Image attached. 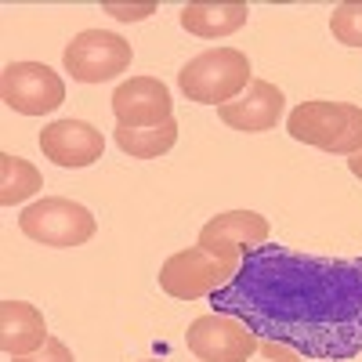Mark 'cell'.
Instances as JSON below:
<instances>
[{
    "instance_id": "1",
    "label": "cell",
    "mask_w": 362,
    "mask_h": 362,
    "mask_svg": "<svg viewBox=\"0 0 362 362\" xmlns=\"http://www.w3.org/2000/svg\"><path fill=\"white\" fill-rule=\"evenodd\" d=\"M210 305L257 337L305 358L344 362L362 351V257H315L279 243L250 250Z\"/></svg>"
},
{
    "instance_id": "2",
    "label": "cell",
    "mask_w": 362,
    "mask_h": 362,
    "mask_svg": "<svg viewBox=\"0 0 362 362\" xmlns=\"http://www.w3.org/2000/svg\"><path fill=\"white\" fill-rule=\"evenodd\" d=\"M286 134L300 145H315L334 156L362 153V105L312 98L286 116Z\"/></svg>"
},
{
    "instance_id": "3",
    "label": "cell",
    "mask_w": 362,
    "mask_h": 362,
    "mask_svg": "<svg viewBox=\"0 0 362 362\" xmlns=\"http://www.w3.org/2000/svg\"><path fill=\"white\" fill-rule=\"evenodd\" d=\"M250 58L239 47H210L196 58H189L177 73V87L185 90L189 102L199 105H228L254 83L250 80Z\"/></svg>"
},
{
    "instance_id": "4",
    "label": "cell",
    "mask_w": 362,
    "mask_h": 362,
    "mask_svg": "<svg viewBox=\"0 0 362 362\" xmlns=\"http://www.w3.org/2000/svg\"><path fill=\"white\" fill-rule=\"evenodd\" d=\"M18 228L22 235H29L33 243L40 247H58V250H69V247H83L95 239L98 221L95 214L66 196H44L37 203H29L22 214H18Z\"/></svg>"
},
{
    "instance_id": "5",
    "label": "cell",
    "mask_w": 362,
    "mask_h": 362,
    "mask_svg": "<svg viewBox=\"0 0 362 362\" xmlns=\"http://www.w3.org/2000/svg\"><path fill=\"white\" fill-rule=\"evenodd\" d=\"M239 272V264H228L214 254H206L203 247H189L177 250L160 264V290L174 300H199L218 293L225 283H232V276Z\"/></svg>"
},
{
    "instance_id": "6",
    "label": "cell",
    "mask_w": 362,
    "mask_h": 362,
    "mask_svg": "<svg viewBox=\"0 0 362 362\" xmlns=\"http://www.w3.org/2000/svg\"><path fill=\"white\" fill-rule=\"evenodd\" d=\"M131 58H134V47L124 37L105 33V29H83L66 44L62 66L76 83H105V80H116L119 73H127Z\"/></svg>"
},
{
    "instance_id": "7",
    "label": "cell",
    "mask_w": 362,
    "mask_h": 362,
    "mask_svg": "<svg viewBox=\"0 0 362 362\" xmlns=\"http://www.w3.org/2000/svg\"><path fill=\"white\" fill-rule=\"evenodd\" d=\"M185 344H189V351L199 362H250L257 344H261V337L243 319L221 315V312H206V315L189 322Z\"/></svg>"
},
{
    "instance_id": "8",
    "label": "cell",
    "mask_w": 362,
    "mask_h": 362,
    "mask_svg": "<svg viewBox=\"0 0 362 362\" xmlns=\"http://www.w3.org/2000/svg\"><path fill=\"white\" fill-rule=\"evenodd\" d=\"M0 98L22 116H44L66 102V80L44 62H11L0 76Z\"/></svg>"
},
{
    "instance_id": "9",
    "label": "cell",
    "mask_w": 362,
    "mask_h": 362,
    "mask_svg": "<svg viewBox=\"0 0 362 362\" xmlns=\"http://www.w3.org/2000/svg\"><path fill=\"white\" fill-rule=\"evenodd\" d=\"M268 235L272 225L257 210H225V214H214L199 228L196 247H203L206 254H214L228 264H243L250 250L268 243Z\"/></svg>"
},
{
    "instance_id": "10",
    "label": "cell",
    "mask_w": 362,
    "mask_h": 362,
    "mask_svg": "<svg viewBox=\"0 0 362 362\" xmlns=\"http://www.w3.org/2000/svg\"><path fill=\"white\" fill-rule=\"evenodd\" d=\"M170 90L156 76H131L112 90V112L119 127H160L170 119Z\"/></svg>"
},
{
    "instance_id": "11",
    "label": "cell",
    "mask_w": 362,
    "mask_h": 362,
    "mask_svg": "<svg viewBox=\"0 0 362 362\" xmlns=\"http://www.w3.org/2000/svg\"><path fill=\"white\" fill-rule=\"evenodd\" d=\"M40 153L44 160L58 163V167H90L98 163L105 153V138L95 124L87 119H54L40 131Z\"/></svg>"
},
{
    "instance_id": "12",
    "label": "cell",
    "mask_w": 362,
    "mask_h": 362,
    "mask_svg": "<svg viewBox=\"0 0 362 362\" xmlns=\"http://www.w3.org/2000/svg\"><path fill=\"white\" fill-rule=\"evenodd\" d=\"M283 109H286V95H283V90L276 83H268V80H254L235 102L221 105L218 116L225 119L232 131L264 134V131H272L283 119Z\"/></svg>"
},
{
    "instance_id": "13",
    "label": "cell",
    "mask_w": 362,
    "mask_h": 362,
    "mask_svg": "<svg viewBox=\"0 0 362 362\" xmlns=\"http://www.w3.org/2000/svg\"><path fill=\"white\" fill-rule=\"evenodd\" d=\"M47 319L29 300H0V348L8 358L33 355L47 344Z\"/></svg>"
},
{
    "instance_id": "14",
    "label": "cell",
    "mask_w": 362,
    "mask_h": 362,
    "mask_svg": "<svg viewBox=\"0 0 362 362\" xmlns=\"http://www.w3.org/2000/svg\"><path fill=\"white\" fill-rule=\"evenodd\" d=\"M250 18V4L247 0H192L181 8L177 22L185 33L203 37V40H218V37H232L235 29H243Z\"/></svg>"
},
{
    "instance_id": "15",
    "label": "cell",
    "mask_w": 362,
    "mask_h": 362,
    "mask_svg": "<svg viewBox=\"0 0 362 362\" xmlns=\"http://www.w3.org/2000/svg\"><path fill=\"white\" fill-rule=\"evenodd\" d=\"M116 145L131 160H156L177 145V119L170 116L160 127H119L116 124Z\"/></svg>"
},
{
    "instance_id": "16",
    "label": "cell",
    "mask_w": 362,
    "mask_h": 362,
    "mask_svg": "<svg viewBox=\"0 0 362 362\" xmlns=\"http://www.w3.org/2000/svg\"><path fill=\"white\" fill-rule=\"evenodd\" d=\"M40 189H44V177L33 163L11 153H0V203L18 206L29 196H37Z\"/></svg>"
},
{
    "instance_id": "17",
    "label": "cell",
    "mask_w": 362,
    "mask_h": 362,
    "mask_svg": "<svg viewBox=\"0 0 362 362\" xmlns=\"http://www.w3.org/2000/svg\"><path fill=\"white\" fill-rule=\"evenodd\" d=\"M329 33L344 47H362V0H344L329 15Z\"/></svg>"
},
{
    "instance_id": "18",
    "label": "cell",
    "mask_w": 362,
    "mask_h": 362,
    "mask_svg": "<svg viewBox=\"0 0 362 362\" xmlns=\"http://www.w3.org/2000/svg\"><path fill=\"white\" fill-rule=\"evenodd\" d=\"M11 362H76V358H73V351H69L66 341L47 337L44 348H37L33 355H18V358H11Z\"/></svg>"
},
{
    "instance_id": "19",
    "label": "cell",
    "mask_w": 362,
    "mask_h": 362,
    "mask_svg": "<svg viewBox=\"0 0 362 362\" xmlns=\"http://www.w3.org/2000/svg\"><path fill=\"white\" fill-rule=\"evenodd\" d=\"M102 11L119 18V22H141V18H148L156 11V0H145V4H116V0H105Z\"/></svg>"
},
{
    "instance_id": "20",
    "label": "cell",
    "mask_w": 362,
    "mask_h": 362,
    "mask_svg": "<svg viewBox=\"0 0 362 362\" xmlns=\"http://www.w3.org/2000/svg\"><path fill=\"white\" fill-rule=\"evenodd\" d=\"M250 362H300V355L293 348L279 344V341H264L261 337V344H257V351H254Z\"/></svg>"
},
{
    "instance_id": "21",
    "label": "cell",
    "mask_w": 362,
    "mask_h": 362,
    "mask_svg": "<svg viewBox=\"0 0 362 362\" xmlns=\"http://www.w3.org/2000/svg\"><path fill=\"white\" fill-rule=\"evenodd\" d=\"M348 170L362 181V153H355V156H348Z\"/></svg>"
},
{
    "instance_id": "22",
    "label": "cell",
    "mask_w": 362,
    "mask_h": 362,
    "mask_svg": "<svg viewBox=\"0 0 362 362\" xmlns=\"http://www.w3.org/2000/svg\"><path fill=\"white\" fill-rule=\"evenodd\" d=\"M141 362H156V358H141Z\"/></svg>"
}]
</instances>
